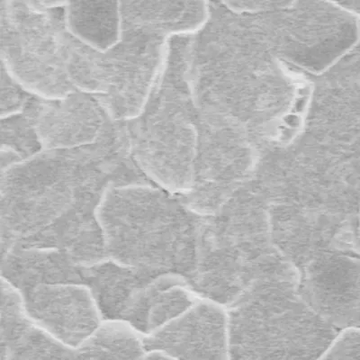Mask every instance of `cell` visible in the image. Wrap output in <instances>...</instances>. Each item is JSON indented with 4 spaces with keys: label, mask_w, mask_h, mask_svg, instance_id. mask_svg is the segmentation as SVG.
Instances as JSON below:
<instances>
[{
    "label": "cell",
    "mask_w": 360,
    "mask_h": 360,
    "mask_svg": "<svg viewBox=\"0 0 360 360\" xmlns=\"http://www.w3.org/2000/svg\"><path fill=\"white\" fill-rule=\"evenodd\" d=\"M96 218L109 259L153 274L191 282L202 218L154 184L109 186Z\"/></svg>",
    "instance_id": "obj_1"
},
{
    "label": "cell",
    "mask_w": 360,
    "mask_h": 360,
    "mask_svg": "<svg viewBox=\"0 0 360 360\" xmlns=\"http://www.w3.org/2000/svg\"><path fill=\"white\" fill-rule=\"evenodd\" d=\"M103 141L72 150H41L1 169L2 255L47 229L88 195L101 194L117 174Z\"/></svg>",
    "instance_id": "obj_2"
},
{
    "label": "cell",
    "mask_w": 360,
    "mask_h": 360,
    "mask_svg": "<svg viewBox=\"0 0 360 360\" xmlns=\"http://www.w3.org/2000/svg\"><path fill=\"white\" fill-rule=\"evenodd\" d=\"M276 278H298V272L273 240L268 204L245 195L233 198L202 218L189 282L199 297L227 307L252 285Z\"/></svg>",
    "instance_id": "obj_3"
},
{
    "label": "cell",
    "mask_w": 360,
    "mask_h": 360,
    "mask_svg": "<svg viewBox=\"0 0 360 360\" xmlns=\"http://www.w3.org/2000/svg\"><path fill=\"white\" fill-rule=\"evenodd\" d=\"M226 308L231 360H319L340 332L307 303L298 278L256 283Z\"/></svg>",
    "instance_id": "obj_4"
},
{
    "label": "cell",
    "mask_w": 360,
    "mask_h": 360,
    "mask_svg": "<svg viewBox=\"0 0 360 360\" xmlns=\"http://www.w3.org/2000/svg\"><path fill=\"white\" fill-rule=\"evenodd\" d=\"M166 35L124 27L123 38L105 53L89 49L66 31V66L76 90L92 96L115 122L143 114L168 65Z\"/></svg>",
    "instance_id": "obj_5"
},
{
    "label": "cell",
    "mask_w": 360,
    "mask_h": 360,
    "mask_svg": "<svg viewBox=\"0 0 360 360\" xmlns=\"http://www.w3.org/2000/svg\"><path fill=\"white\" fill-rule=\"evenodd\" d=\"M64 8L47 11L31 1L0 3L2 70L41 101H63L78 91L67 72Z\"/></svg>",
    "instance_id": "obj_6"
},
{
    "label": "cell",
    "mask_w": 360,
    "mask_h": 360,
    "mask_svg": "<svg viewBox=\"0 0 360 360\" xmlns=\"http://www.w3.org/2000/svg\"><path fill=\"white\" fill-rule=\"evenodd\" d=\"M176 92L164 74L143 114L125 122L131 160L150 182L176 197L191 191L195 167L185 160L186 124Z\"/></svg>",
    "instance_id": "obj_7"
},
{
    "label": "cell",
    "mask_w": 360,
    "mask_h": 360,
    "mask_svg": "<svg viewBox=\"0 0 360 360\" xmlns=\"http://www.w3.org/2000/svg\"><path fill=\"white\" fill-rule=\"evenodd\" d=\"M269 207L273 240L297 272L321 254L352 249L358 200L327 198Z\"/></svg>",
    "instance_id": "obj_8"
},
{
    "label": "cell",
    "mask_w": 360,
    "mask_h": 360,
    "mask_svg": "<svg viewBox=\"0 0 360 360\" xmlns=\"http://www.w3.org/2000/svg\"><path fill=\"white\" fill-rule=\"evenodd\" d=\"M298 288L311 308L335 329H360L359 252L321 254L298 272Z\"/></svg>",
    "instance_id": "obj_9"
},
{
    "label": "cell",
    "mask_w": 360,
    "mask_h": 360,
    "mask_svg": "<svg viewBox=\"0 0 360 360\" xmlns=\"http://www.w3.org/2000/svg\"><path fill=\"white\" fill-rule=\"evenodd\" d=\"M19 291L30 320L67 346H82L103 323L101 308L86 285L41 284Z\"/></svg>",
    "instance_id": "obj_10"
},
{
    "label": "cell",
    "mask_w": 360,
    "mask_h": 360,
    "mask_svg": "<svg viewBox=\"0 0 360 360\" xmlns=\"http://www.w3.org/2000/svg\"><path fill=\"white\" fill-rule=\"evenodd\" d=\"M144 345L176 360H231L227 308L200 297L176 319L144 336Z\"/></svg>",
    "instance_id": "obj_11"
},
{
    "label": "cell",
    "mask_w": 360,
    "mask_h": 360,
    "mask_svg": "<svg viewBox=\"0 0 360 360\" xmlns=\"http://www.w3.org/2000/svg\"><path fill=\"white\" fill-rule=\"evenodd\" d=\"M31 110L41 150L91 146L115 122L95 98L79 91L60 101L34 98Z\"/></svg>",
    "instance_id": "obj_12"
},
{
    "label": "cell",
    "mask_w": 360,
    "mask_h": 360,
    "mask_svg": "<svg viewBox=\"0 0 360 360\" xmlns=\"http://www.w3.org/2000/svg\"><path fill=\"white\" fill-rule=\"evenodd\" d=\"M200 298L182 276L158 275L135 297L123 321L150 335L176 319Z\"/></svg>",
    "instance_id": "obj_13"
},
{
    "label": "cell",
    "mask_w": 360,
    "mask_h": 360,
    "mask_svg": "<svg viewBox=\"0 0 360 360\" xmlns=\"http://www.w3.org/2000/svg\"><path fill=\"white\" fill-rule=\"evenodd\" d=\"M2 278L18 290L41 284L79 283L80 266L53 249L13 247L2 255Z\"/></svg>",
    "instance_id": "obj_14"
},
{
    "label": "cell",
    "mask_w": 360,
    "mask_h": 360,
    "mask_svg": "<svg viewBox=\"0 0 360 360\" xmlns=\"http://www.w3.org/2000/svg\"><path fill=\"white\" fill-rule=\"evenodd\" d=\"M82 283L93 295L107 320L123 319L138 292L158 275L117 264L111 259L82 266Z\"/></svg>",
    "instance_id": "obj_15"
},
{
    "label": "cell",
    "mask_w": 360,
    "mask_h": 360,
    "mask_svg": "<svg viewBox=\"0 0 360 360\" xmlns=\"http://www.w3.org/2000/svg\"><path fill=\"white\" fill-rule=\"evenodd\" d=\"M63 19L68 34L96 53H108L123 38L122 1L70 2Z\"/></svg>",
    "instance_id": "obj_16"
},
{
    "label": "cell",
    "mask_w": 360,
    "mask_h": 360,
    "mask_svg": "<svg viewBox=\"0 0 360 360\" xmlns=\"http://www.w3.org/2000/svg\"><path fill=\"white\" fill-rule=\"evenodd\" d=\"M191 3L124 1L122 15L124 27L174 37L193 33L202 19H188L195 13Z\"/></svg>",
    "instance_id": "obj_17"
},
{
    "label": "cell",
    "mask_w": 360,
    "mask_h": 360,
    "mask_svg": "<svg viewBox=\"0 0 360 360\" xmlns=\"http://www.w3.org/2000/svg\"><path fill=\"white\" fill-rule=\"evenodd\" d=\"M146 352L144 336L130 323L107 320L76 348L73 360H137Z\"/></svg>",
    "instance_id": "obj_18"
},
{
    "label": "cell",
    "mask_w": 360,
    "mask_h": 360,
    "mask_svg": "<svg viewBox=\"0 0 360 360\" xmlns=\"http://www.w3.org/2000/svg\"><path fill=\"white\" fill-rule=\"evenodd\" d=\"M319 360H360V329L340 330Z\"/></svg>",
    "instance_id": "obj_19"
},
{
    "label": "cell",
    "mask_w": 360,
    "mask_h": 360,
    "mask_svg": "<svg viewBox=\"0 0 360 360\" xmlns=\"http://www.w3.org/2000/svg\"><path fill=\"white\" fill-rule=\"evenodd\" d=\"M34 96L28 94L2 70L1 119L20 115Z\"/></svg>",
    "instance_id": "obj_20"
},
{
    "label": "cell",
    "mask_w": 360,
    "mask_h": 360,
    "mask_svg": "<svg viewBox=\"0 0 360 360\" xmlns=\"http://www.w3.org/2000/svg\"><path fill=\"white\" fill-rule=\"evenodd\" d=\"M352 249L360 252V192L358 201V212H356L354 236H353Z\"/></svg>",
    "instance_id": "obj_21"
},
{
    "label": "cell",
    "mask_w": 360,
    "mask_h": 360,
    "mask_svg": "<svg viewBox=\"0 0 360 360\" xmlns=\"http://www.w3.org/2000/svg\"><path fill=\"white\" fill-rule=\"evenodd\" d=\"M137 360H176L172 356L167 355L166 353L160 352V350H147L140 359Z\"/></svg>",
    "instance_id": "obj_22"
},
{
    "label": "cell",
    "mask_w": 360,
    "mask_h": 360,
    "mask_svg": "<svg viewBox=\"0 0 360 360\" xmlns=\"http://www.w3.org/2000/svg\"><path fill=\"white\" fill-rule=\"evenodd\" d=\"M359 9H360V8H359Z\"/></svg>",
    "instance_id": "obj_23"
}]
</instances>
